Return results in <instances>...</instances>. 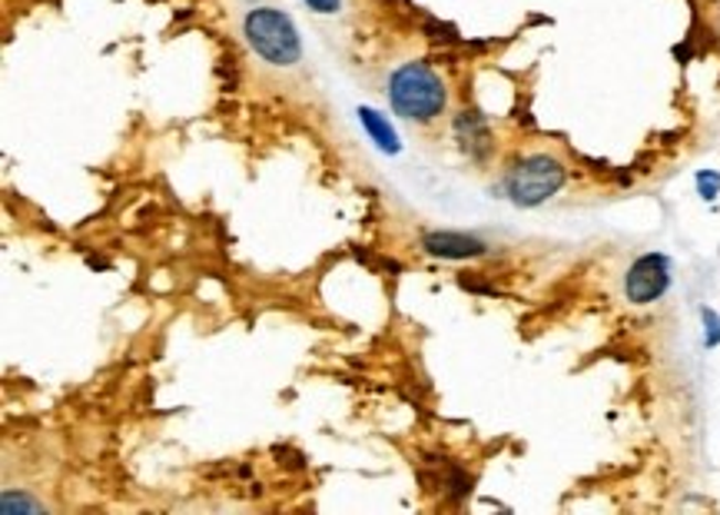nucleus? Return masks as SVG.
I'll list each match as a JSON object with an SVG mask.
<instances>
[{
	"mask_svg": "<svg viewBox=\"0 0 720 515\" xmlns=\"http://www.w3.org/2000/svg\"><path fill=\"white\" fill-rule=\"evenodd\" d=\"M389 104L399 117L412 124H432L435 117H442L448 104V91L445 81L428 64L409 61L395 67L389 77Z\"/></svg>",
	"mask_w": 720,
	"mask_h": 515,
	"instance_id": "nucleus-1",
	"label": "nucleus"
},
{
	"mask_svg": "<svg viewBox=\"0 0 720 515\" xmlns=\"http://www.w3.org/2000/svg\"><path fill=\"white\" fill-rule=\"evenodd\" d=\"M243 34L253 54L273 67H296L303 61V41L289 14L279 8H253L243 18Z\"/></svg>",
	"mask_w": 720,
	"mask_h": 515,
	"instance_id": "nucleus-2",
	"label": "nucleus"
},
{
	"mask_svg": "<svg viewBox=\"0 0 720 515\" xmlns=\"http://www.w3.org/2000/svg\"><path fill=\"white\" fill-rule=\"evenodd\" d=\"M564 180H568V170L558 157L528 154L508 170L505 190L518 207H541L544 200H551L564 187Z\"/></svg>",
	"mask_w": 720,
	"mask_h": 515,
	"instance_id": "nucleus-3",
	"label": "nucleus"
},
{
	"mask_svg": "<svg viewBox=\"0 0 720 515\" xmlns=\"http://www.w3.org/2000/svg\"><path fill=\"white\" fill-rule=\"evenodd\" d=\"M670 290V260L664 253L637 256L624 273V296L634 306H647Z\"/></svg>",
	"mask_w": 720,
	"mask_h": 515,
	"instance_id": "nucleus-4",
	"label": "nucleus"
},
{
	"mask_svg": "<svg viewBox=\"0 0 720 515\" xmlns=\"http://www.w3.org/2000/svg\"><path fill=\"white\" fill-rule=\"evenodd\" d=\"M422 250L428 256H438V260H475L481 256L488 246L478 240V237H468V233H452V230H428L422 237Z\"/></svg>",
	"mask_w": 720,
	"mask_h": 515,
	"instance_id": "nucleus-5",
	"label": "nucleus"
},
{
	"mask_svg": "<svg viewBox=\"0 0 720 515\" xmlns=\"http://www.w3.org/2000/svg\"><path fill=\"white\" fill-rule=\"evenodd\" d=\"M359 120H362L366 134L372 137V144H375L382 154H399V150H402V147H399V137H395V130H392V124H389V117H382V114L372 111V107H362V111H359Z\"/></svg>",
	"mask_w": 720,
	"mask_h": 515,
	"instance_id": "nucleus-6",
	"label": "nucleus"
},
{
	"mask_svg": "<svg viewBox=\"0 0 720 515\" xmlns=\"http://www.w3.org/2000/svg\"><path fill=\"white\" fill-rule=\"evenodd\" d=\"M458 137L475 157H481L488 150V130H485V120L478 114H462L458 117Z\"/></svg>",
	"mask_w": 720,
	"mask_h": 515,
	"instance_id": "nucleus-7",
	"label": "nucleus"
},
{
	"mask_svg": "<svg viewBox=\"0 0 720 515\" xmlns=\"http://www.w3.org/2000/svg\"><path fill=\"white\" fill-rule=\"evenodd\" d=\"M14 508H18V512H41L44 505L34 502V498H28V495H18V498H14V492H4V515H14Z\"/></svg>",
	"mask_w": 720,
	"mask_h": 515,
	"instance_id": "nucleus-8",
	"label": "nucleus"
},
{
	"mask_svg": "<svg viewBox=\"0 0 720 515\" xmlns=\"http://www.w3.org/2000/svg\"><path fill=\"white\" fill-rule=\"evenodd\" d=\"M697 193H700L703 200H717V193H720V177H717L713 170H700V174H697Z\"/></svg>",
	"mask_w": 720,
	"mask_h": 515,
	"instance_id": "nucleus-9",
	"label": "nucleus"
},
{
	"mask_svg": "<svg viewBox=\"0 0 720 515\" xmlns=\"http://www.w3.org/2000/svg\"><path fill=\"white\" fill-rule=\"evenodd\" d=\"M700 316H703V326H707L703 343H707V346H717V343H720V316H717L713 309H703Z\"/></svg>",
	"mask_w": 720,
	"mask_h": 515,
	"instance_id": "nucleus-10",
	"label": "nucleus"
},
{
	"mask_svg": "<svg viewBox=\"0 0 720 515\" xmlns=\"http://www.w3.org/2000/svg\"><path fill=\"white\" fill-rule=\"evenodd\" d=\"M303 4L313 14H339L342 11V0H303Z\"/></svg>",
	"mask_w": 720,
	"mask_h": 515,
	"instance_id": "nucleus-11",
	"label": "nucleus"
}]
</instances>
